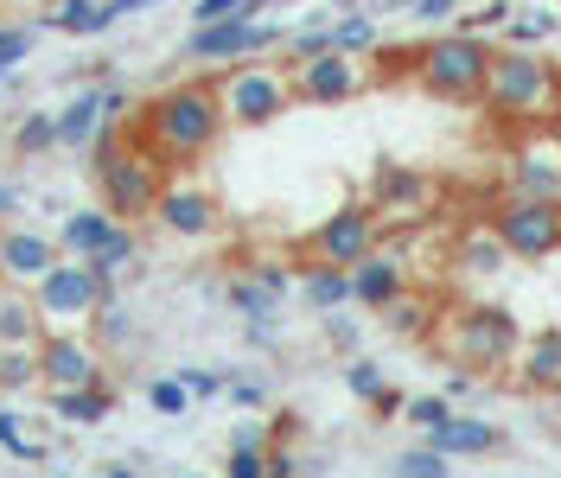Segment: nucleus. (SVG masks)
I'll list each match as a JSON object with an SVG mask.
<instances>
[{"label": "nucleus", "mask_w": 561, "mask_h": 478, "mask_svg": "<svg viewBox=\"0 0 561 478\" xmlns=\"http://www.w3.org/2000/svg\"><path fill=\"white\" fill-rule=\"evenodd\" d=\"M402 402H409V396H402L396 383H383V396L370 402V414H377V421H396V414H402Z\"/></svg>", "instance_id": "nucleus-50"}, {"label": "nucleus", "mask_w": 561, "mask_h": 478, "mask_svg": "<svg viewBox=\"0 0 561 478\" xmlns=\"http://www.w3.org/2000/svg\"><path fill=\"white\" fill-rule=\"evenodd\" d=\"M459 13V0H409V20L415 26H447Z\"/></svg>", "instance_id": "nucleus-46"}, {"label": "nucleus", "mask_w": 561, "mask_h": 478, "mask_svg": "<svg viewBox=\"0 0 561 478\" xmlns=\"http://www.w3.org/2000/svg\"><path fill=\"white\" fill-rule=\"evenodd\" d=\"M511 192H529V198H561V140L556 128H529L517 147H511Z\"/></svg>", "instance_id": "nucleus-16"}, {"label": "nucleus", "mask_w": 561, "mask_h": 478, "mask_svg": "<svg viewBox=\"0 0 561 478\" xmlns=\"http://www.w3.org/2000/svg\"><path fill=\"white\" fill-rule=\"evenodd\" d=\"M7 147H13L20 167H33V160H45V153H58V109H20Z\"/></svg>", "instance_id": "nucleus-25"}, {"label": "nucleus", "mask_w": 561, "mask_h": 478, "mask_svg": "<svg viewBox=\"0 0 561 478\" xmlns=\"http://www.w3.org/2000/svg\"><path fill=\"white\" fill-rule=\"evenodd\" d=\"M287 33H275L268 20H243V13H230V20H198L192 38H185V65H205V70H224L237 65V58H262V52H275Z\"/></svg>", "instance_id": "nucleus-9"}, {"label": "nucleus", "mask_w": 561, "mask_h": 478, "mask_svg": "<svg viewBox=\"0 0 561 478\" xmlns=\"http://www.w3.org/2000/svg\"><path fill=\"white\" fill-rule=\"evenodd\" d=\"M122 230H128V224H122L108 205L58 210V249H65V255H83V262H90V255H103L108 242L122 237Z\"/></svg>", "instance_id": "nucleus-20"}, {"label": "nucleus", "mask_w": 561, "mask_h": 478, "mask_svg": "<svg viewBox=\"0 0 561 478\" xmlns=\"http://www.w3.org/2000/svg\"><path fill=\"white\" fill-rule=\"evenodd\" d=\"M0 7H7V0H0Z\"/></svg>", "instance_id": "nucleus-57"}, {"label": "nucleus", "mask_w": 561, "mask_h": 478, "mask_svg": "<svg viewBox=\"0 0 561 478\" xmlns=\"http://www.w3.org/2000/svg\"><path fill=\"white\" fill-rule=\"evenodd\" d=\"M485 65H491V38L485 33H440L415 52V83L440 103H479L485 90Z\"/></svg>", "instance_id": "nucleus-4"}, {"label": "nucleus", "mask_w": 561, "mask_h": 478, "mask_svg": "<svg viewBox=\"0 0 561 478\" xmlns=\"http://www.w3.org/2000/svg\"><path fill=\"white\" fill-rule=\"evenodd\" d=\"M339 7H351V0H339Z\"/></svg>", "instance_id": "nucleus-56"}, {"label": "nucleus", "mask_w": 561, "mask_h": 478, "mask_svg": "<svg viewBox=\"0 0 561 478\" xmlns=\"http://www.w3.org/2000/svg\"><path fill=\"white\" fill-rule=\"evenodd\" d=\"M511 262H517V255L504 249V237H497L491 224L459 230V242H454V274H459V281H497Z\"/></svg>", "instance_id": "nucleus-21"}, {"label": "nucleus", "mask_w": 561, "mask_h": 478, "mask_svg": "<svg viewBox=\"0 0 561 478\" xmlns=\"http://www.w3.org/2000/svg\"><path fill=\"white\" fill-rule=\"evenodd\" d=\"M491 230L504 237V249L517 262H549L561 249V198H529V192H511L504 205L491 210Z\"/></svg>", "instance_id": "nucleus-8"}, {"label": "nucleus", "mask_w": 561, "mask_h": 478, "mask_svg": "<svg viewBox=\"0 0 561 478\" xmlns=\"http://www.w3.org/2000/svg\"><path fill=\"white\" fill-rule=\"evenodd\" d=\"M108 351L90 339V326H58L38 339V389H83V383H108L103 376Z\"/></svg>", "instance_id": "nucleus-11"}, {"label": "nucleus", "mask_w": 561, "mask_h": 478, "mask_svg": "<svg viewBox=\"0 0 561 478\" xmlns=\"http://www.w3.org/2000/svg\"><path fill=\"white\" fill-rule=\"evenodd\" d=\"M517 383H524V389H542V396L561 389V326L529 332V339L517 344Z\"/></svg>", "instance_id": "nucleus-23"}, {"label": "nucleus", "mask_w": 561, "mask_h": 478, "mask_svg": "<svg viewBox=\"0 0 561 478\" xmlns=\"http://www.w3.org/2000/svg\"><path fill=\"white\" fill-rule=\"evenodd\" d=\"M147 7H160V0H108V13H115V20H128V13H147Z\"/></svg>", "instance_id": "nucleus-54"}, {"label": "nucleus", "mask_w": 561, "mask_h": 478, "mask_svg": "<svg viewBox=\"0 0 561 478\" xmlns=\"http://www.w3.org/2000/svg\"><path fill=\"white\" fill-rule=\"evenodd\" d=\"M504 20H511V0H491V7L454 13V26H459V33H504Z\"/></svg>", "instance_id": "nucleus-41"}, {"label": "nucleus", "mask_w": 561, "mask_h": 478, "mask_svg": "<svg viewBox=\"0 0 561 478\" xmlns=\"http://www.w3.org/2000/svg\"><path fill=\"white\" fill-rule=\"evenodd\" d=\"M402 287H409V269H402V255H396V249H383V242H377L364 262H351V307L383 312Z\"/></svg>", "instance_id": "nucleus-17"}, {"label": "nucleus", "mask_w": 561, "mask_h": 478, "mask_svg": "<svg viewBox=\"0 0 561 478\" xmlns=\"http://www.w3.org/2000/svg\"><path fill=\"white\" fill-rule=\"evenodd\" d=\"M108 128V109H103V83L96 77H83L77 90H70V103L58 109V153L70 160H83V147Z\"/></svg>", "instance_id": "nucleus-18"}, {"label": "nucleus", "mask_w": 561, "mask_h": 478, "mask_svg": "<svg viewBox=\"0 0 561 478\" xmlns=\"http://www.w3.org/2000/svg\"><path fill=\"white\" fill-rule=\"evenodd\" d=\"M237 409H268V383L262 376H230V389H224Z\"/></svg>", "instance_id": "nucleus-44"}, {"label": "nucleus", "mask_w": 561, "mask_h": 478, "mask_svg": "<svg viewBox=\"0 0 561 478\" xmlns=\"http://www.w3.org/2000/svg\"><path fill=\"white\" fill-rule=\"evenodd\" d=\"M383 326L402 332V339H421V332H434V300H409V287H402L383 307Z\"/></svg>", "instance_id": "nucleus-33"}, {"label": "nucleus", "mask_w": 561, "mask_h": 478, "mask_svg": "<svg viewBox=\"0 0 561 478\" xmlns=\"http://www.w3.org/2000/svg\"><path fill=\"white\" fill-rule=\"evenodd\" d=\"M370 90V65L364 58H351V52H319V58H300L294 65V103H351V96H364Z\"/></svg>", "instance_id": "nucleus-13"}, {"label": "nucleus", "mask_w": 561, "mask_h": 478, "mask_svg": "<svg viewBox=\"0 0 561 478\" xmlns=\"http://www.w3.org/2000/svg\"><path fill=\"white\" fill-rule=\"evenodd\" d=\"M479 103L504 122H517V128H542L561 109V70L549 58H536L529 45H504V52H491Z\"/></svg>", "instance_id": "nucleus-2"}, {"label": "nucleus", "mask_w": 561, "mask_h": 478, "mask_svg": "<svg viewBox=\"0 0 561 478\" xmlns=\"http://www.w3.org/2000/svg\"><path fill=\"white\" fill-rule=\"evenodd\" d=\"M332 45L351 52V58H370L383 33H377V20H370V7H339V20H332Z\"/></svg>", "instance_id": "nucleus-28"}, {"label": "nucleus", "mask_w": 561, "mask_h": 478, "mask_svg": "<svg viewBox=\"0 0 561 478\" xmlns=\"http://www.w3.org/2000/svg\"><path fill=\"white\" fill-rule=\"evenodd\" d=\"M472 389H479V376L466 371V364H454V376H447V389H440V396H447V402H454V409H459V402H466Z\"/></svg>", "instance_id": "nucleus-48"}, {"label": "nucleus", "mask_w": 561, "mask_h": 478, "mask_svg": "<svg viewBox=\"0 0 561 478\" xmlns=\"http://www.w3.org/2000/svg\"><path fill=\"white\" fill-rule=\"evenodd\" d=\"M20 205H26V198H20V185H13V179H0V224H7V217H20Z\"/></svg>", "instance_id": "nucleus-52"}, {"label": "nucleus", "mask_w": 561, "mask_h": 478, "mask_svg": "<svg viewBox=\"0 0 561 478\" xmlns=\"http://www.w3.org/2000/svg\"><path fill=\"white\" fill-rule=\"evenodd\" d=\"M153 224L179 242H205V237H217L224 205H217V192H210L205 179L167 167V185H160V198H153Z\"/></svg>", "instance_id": "nucleus-10"}, {"label": "nucleus", "mask_w": 561, "mask_h": 478, "mask_svg": "<svg viewBox=\"0 0 561 478\" xmlns=\"http://www.w3.org/2000/svg\"><path fill=\"white\" fill-rule=\"evenodd\" d=\"M38 389V344H0V396Z\"/></svg>", "instance_id": "nucleus-30"}, {"label": "nucleus", "mask_w": 561, "mask_h": 478, "mask_svg": "<svg viewBox=\"0 0 561 478\" xmlns=\"http://www.w3.org/2000/svg\"><path fill=\"white\" fill-rule=\"evenodd\" d=\"M33 45H38V26H20V20H0V83L13 77V70L33 58Z\"/></svg>", "instance_id": "nucleus-34"}, {"label": "nucleus", "mask_w": 561, "mask_h": 478, "mask_svg": "<svg viewBox=\"0 0 561 478\" xmlns=\"http://www.w3.org/2000/svg\"><path fill=\"white\" fill-rule=\"evenodd\" d=\"M447 414H454V402H447L440 389H434V396H409V402H402V421H409L415 434H427V428H440Z\"/></svg>", "instance_id": "nucleus-39"}, {"label": "nucleus", "mask_w": 561, "mask_h": 478, "mask_svg": "<svg viewBox=\"0 0 561 478\" xmlns=\"http://www.w3.org/2000/svg\"><path fill=\"white\" fill-rule=\"evenodd\" d=\"M556 7H561V0H556Z\"/></svg>", "instance_id": "nucleus-58"}, {"label": "nucleus", "mask_w": 561, "mask_h": 478, "mask_svg": "<svg viewBox=\"0 0 561 478\" xmlns=\"http://www.w3.org/2000/svg\"><path fill=\"white\" fill-rule=\"evenodd\" d=\"M147 409L153 414H167V421H179V414H192V389H185V376H153L147 383Z\"/></svg>", "instance_id": "nucleus-36"}, {"label": "nucleus", "mask_w": 561, "mask_h": 478, "mask_svg": "<svg viewBox=\"0 0 561 478\" xmlns=\"http://www.w3.org/2000/svg\"><path fill=\"white\" fill-rule=\"evenodd\" d=\"M108 294H115V281L96 274L83 255H58V269L33 287V300H38V312H45L51 332H58V326H90Z\"/></svg>", "instance_id": "nucleus-7"}, {"label": "nucleus", "mask_w": 561, "mask_h": 478, "mask_svg": "<svg viewBox=\"0 0 561 478\" xmlns=\"http://www.w3.org/2000/svg\"><path fill=\"white\" fill-rule=\"evenodd\" d=\"M210 83H217V103H224V122L230 128H268V122H280L294 109V70L268 65V52L224 65Z\"/></svg>", "instance_id": "nucleus-3"}, {"label": "nucleus", "mask_w": 561, "mask_h": 478, "mask_svg": "<svg viewBox=\"0 0 561 478\" xmlns=\"http://www.w3.org/2000/svg\"><path fill=\"white\" fill-rule=\"evenodd\" d=\"M556 26H561L556 13H542V7H517V13L504 20V45H542Z\"/></svg>", "instance_id": "nucleus-35"}, {"label": "nucleus", "mask_w": 561, "mask_h": 478, "mask_svg": "<svg viewBox=\"0 0 561 478\" xmlns=\"http://www.w3.org/2000/svg\"><path fill=\"white\" fill-rule=\"evenodd\" d=\"M0 446H7L13 459H26V466H38V459H51V446H45V434H33V428H26V414H20V409H0Z\"/></svg>", "instance_id": "nucleus-32"}, {"label": "nucleus", "mask_w": 561, "mask_h": 478, "mask_svg": "<svg viewBox=\"0 0 561 478\" xmlns=\"http://www.w3.org/2000/svg\"><path fill=\"white\" fill-rule=\"evenodd\" d=\"M377 242H383V217L370 210V198H364V205L351 198V205H339L313 237H307V255H313V262H339V269H351V262H364Z\"/></svg>", "instance_id": "nucleus-12"}, {"label": "nucleus", "mask_w": 561, "mask_h": 478, "mask_svg": "<svg viewBox=\"0 0 561 478\" xmlns=\"http://www.w3.org/2000/svg\"><path fill=\"white\" fill-rule=\"evenodd\" d=\"M224 128L230 122H224V103H217V83H205V77H185V83L160 90L140 109V147H153L167 167H198L224 140Z\"/></svg>", "instance_id": "nucleus-1"}, {"label": "nucleus", "mask_w": 561, "mask_h": 478, "mask_svg": "<svg viewBox=\"0 0 561 478\" xmlns=\"http://www.w3.org/2000/svg\"><path fill=\"white\" fill-rule=\"evenodd\" d=\"M224 300L243 312L249 326H275V312H280V294H275V287H262L255 274H237V281L224 287Z\"/></svg>", "instance_id": "nucleus-29"}, {"label": "nucleus", "mask_w": 561, "mask_h": 478, "mask_svg": "<svg viewBox=\"0 0 561 478\" xmlns=\"http://www.w3.org/2000/svg\"><path fill=\"white\" fill-rule=\"evenodd\" d=\"M51 332L26 287H0V344H38Z\"/></svg>", "instance_id": "nucleus-26"}, {"label": "nucleus", "mask_w": 561, "mask_h": 478, "mask_svg": "<svg viewBox=\"0 0 561 478\" xmlns=\"http://www.w3.org/2000/svg\"><path fill=\"white\" fill-rule=\"evenodd\" d=\"M58 230H38V224H0V287H26L33 294L45 274L58 269Z\"/></svg>", "instance_id": "nucleus-14"}, {"label": "nucleus", "mask_w": 561, "mask_h": 478, "mask_svg": "<svg viewBox=\"0 0 561 478\" xmlns=\"http://www.w3.org/2000/svg\"><path fill=\"white\" fill-rule=\"evenodd\" d=\"M383 383H389V376H383V364H377V357H351V364H345V389L364 402V409L383 396Z\"/></svg>", "instance_id": "nucleus-38"}, {"label": "nucleus", "mask_w": 561, "mask_h": 478, "mask_svg": "<svg viewBox=\"0 0 561 478\" xmlns=\"http://www.w3.org/2000/svg\"><path fill=\"white\" fill-rule=\"evenodd\" d=\"M249 274H255V281H262V287H275L280 300H287V294H294V274L280 269V262H255V269H249Z\"/></svg>", "instance_id": "nucleus-47"}, {"label": "nucleus", "mask_w": 561, "mask_h": 478, "mask_svg": "<svg viewBox=\"0 0 561 478\" xmlns=\"http://www.w3.org/2000/svg\"><path fill=\"white\" fill-rule=\"evenodd\" d=\"M268 441H275V434H268L262 421H243V428H237V446H268Z\"/></svg>", "instance_id": "nucleus-53"}, {"label": "nucleus", "mask_w": 561, "mask_h": 478, "mask_svg": "<svg viewBox=\"0 0 561 478\" xmlns=\"http://www.w3.org/2000/svg\"><path fill=\"white\" fill-rule=\"evenodd\" d=\"M38 33H65V38H103L115 26L108 0H45V13L33 20Z\"/></svg>", "instance_id": "nucleus-22"}, {"label": "nucleus", "mask_w": 561, "mask_h": 478, "mask_svg": "<svg viewBox=\"0 0 561 478\" xmlns=\"http://www.w3.org/2000/svg\"><path fill=\"white\" fill-rule=\"evenodd\" d=\"M434 344L454 364H466V371H504V364H517L524 326H517V312H504V307H459L440 319Z\"/></svg>", "instance_id": "nucleus-5"}, {"label": "nucleus", "mask_w": 561, "mask_h": 478, "mask_svg": "<svg viewBox=\"0 0 561 478\" xmlns=\"http://www.w3.org/2000/svg\"><path fill=\"white\" fill-rule=\"evenodd\" d=\"M103 109H108V122H128L135 115V90L122 77H103Z\"/></svg>", "instance_id": "nucleus-45"}, {"label": "nucleus", "mask_w": 561, "mask_h": 478, "mask_svg": "<svg viewBox=\"0 0 561 478\" xmlns=\"http://www.w3.org/2000/svg\"><path fill=\"white\" fill-rule=\"evenodd\" d=\"M185 389H192V402H217V396H224V389H230V376L224 371H192V364H185Z\"/></svg>", "instance_id": "nucleus-43"}, {"label": "nucleus", "mask_w": 561, "mask_h": 478, "mask_svg": "<svg viewBox=\"0 0 561 478\" xmlns=\"http://www.w3.org/2000/svg\"><path fill=\"white\" fill-rule=\"evenodd\" d=\"M325 339L339 344V351H357V326H351V319H339V312H325Z\"/></svg>", "instance_id": "nucleus-49"}, {"label": "nucleus", "mask_w": 561, "mask_h": 478, "mask_svg": "<svg viewBox=\"0 0 561 478\" xmlns=\"http://www.w3.org/2000/svg\"><path fill=\"white\" fill-rule=\"evenodd\" d=\"M421 441H434L447 459H491V453H504V446H511L497 421H485V414H459V409L447 414L440 428H427Z\"/></svg>", "instance_id": "nucleus-19"}, {"label": "nucleus", "mask_w": 561, "mask_h": 478, "mask_svg": "<svg viewBox=\"0 0 561 478\" xmlns=\"http://www.w3.org/2000/svg\"><path fill=\"white\" fill-rule=\"evenodd\" d=\"M396 473H409V478H447V473H454V459H447L434 441H421V446H409V453H396Z\"/></svg>", "instance_id": "nucleus-37"}, {"label": "nucleus", "mask_w": 561, "mask_h": 478, "mask_svg": "<svg viewBox=\"0 0 561 478\" xmlns=\"http://www.w3.org/2000/svg\"><path fill=\"white\" fill-rule=\"evenodd\" d=\"M294 473H300V459L287 453V441H275L268 446V478H294Z\"/></svg>", "instance_id": "nucleus-51"}, {"label": "nucleus", "mask_w": 561, "mask_h": 478, "mask_svg": "<svg viewBox=\"0 0 561 478\" xmlns=\"http://www.w3.org/2000/svg\"><path fill=\"white\" fill-rule=\"evenodd\" d=\"M224 473H230V478H268V446H237V441H230Z\"/></svg>", "instance_id": "nucleus-42"}, {"label": "nucleus", "mask_w": 561, "mask_h": 478, "mask_svg": "<svg viewBox=\"0 0 561 478\" xmlns=\"http://www.w3.org/2000/svg\"><path fill=\"white\" fill-rule=\"evenodd\" d=\"M549 128H556V140H561V109H556V122H549Z\"/></svg>", "instance_id": "nucleus-55"}, {"label": "nucleus", "mask_w": 561, "mask_h": 478, "mask_svg": "<svg viewBox=\"0 0 561 478\" xmlns=\"http://www.w3.org/2000/svg\"><path fill=\"white\" fill-rule=\"evenodd\" d=\"M90 339L103 344V351H128V344H135V319H128V307H122V294H108L103 307H96Z\"/></svg>", "instance_id": "nucleus-31"}, {"label": "nucleus", "mask_w": 561, "mask_h": 478, "mask_svg": "<svg viewBox=\"0 0 561 478\" xmlns=\"http://www.w3.org/2000/svg\"><path fill=\"white\" fill-rule=\"evenodd\" d=\"M434 205H440V185H434L421 167L383 160L377 179H370V210H377L383 224H421V217H434Z\"/></svg>", "instance_id": "nucleus-15"}, {"label": "nucleus", "mask_w": 561, "mask_h": 478, "mask_svg": "<svg viewBox=\"0 0 561 478\" xmlns=\"http://www.w3.org/2000/svg\"><path fill=\"white\" fill-rule=\"evenodd\" d=\"M96 179V192H103V205L122 217V224H140V217H153V198H160V185H167V160L153 153V147H115L103 167L90 172Z\"/></svg>", "instance_id": "nucleus-6"}, {"label": "nucleus", "mask_w": 561, "mask_h": 478, "mask_svg": "<svg viewBox=\"0 0 561 478\" xmlns=\"http://www.w3.org/2000/svg\"><path fill=\"white\" fill-rule=\"evenodd\" d=\"M300 300L313 312H345L351 307V269L339 262H313V269L300 274Z\"/></svg>", "instance_id": "nucleus-27"}, {"label": "nucleus", "mask_w": 561, "mask_h": 478, "mask_svg": "<svg viewBox=\"0 0 561 478\" xmlns=\"http://www.w3.org/2000/svg\"><path fill=\"white\" fill-rule=\"evenodd\" d=\"M230 13L262 20V13H268V0H192V26H198V20H230Z\"/></svg>", "instance_id": "nucleus-40"}, {"label": "nucleus", "mask_w": 561, "mask_h": 478, "mask_svg": "<svg viewBox=\"0 0 561 478\" xmlns=\"http://www.w3.org/2000/svg\"><path fill=\"white\" fill-rule=\"evenodd\" d=\"M45 402L58 421L70 428H103L108 414H115V389L108 383H83V389H45Z\"/></svg>", "instance_id": "nucleus-24"}]
</instances>
